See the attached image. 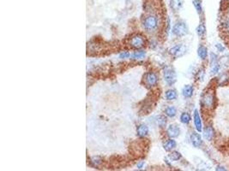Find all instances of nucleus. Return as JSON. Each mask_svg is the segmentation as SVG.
Listing matches in <instances>:
<instances>
[{
	"instance_id": "obj_2",
	"label": "nucleus",
	"mask_w": 229,
	"mask_h": 171,
	"mask_svg": "<svg viewBox=\"0 0 229 171\" xmlns=\"http://www.w3.org/2000/svg\"><path fill=\"white\" fill-rule=\"evenodd\" d=\"M173 34L178 37H182L188 34V27L183 21H179L175 24L173 27Z\"/></svg>"
},
{
	"instance_id": "obj_25",
	"label": "nucleus",
	"mask_w": 229,
	"mask_h": 171,
	"mask_svg": "<svg viewBox=\"0 0 229 171\" xmlns=\"http://www.w3.org/2000/svg\"><path fill=\"white\" fill-rule=\"evenodd\" d=\"M219 81L221 83V85H224L226 83H227L229 81V75L227 73H225L220 76L219 78Z\"/></svg>"
},
{
	"instance_id": "obj_7",
	"label": "nucleus",
	"mask_w": 229,
	"mask_h": 171,
	"mask_svg": "<svg viewBox=\"0 0 229 171\" xmlns=\"http://www.w3.org/2000/svg\"><path fill=\"white\" fill-rule=\"evenodd\" d=\"M157 81H158V78H157L156 75L155 73H152V72H149V73H147L144 76V81H145V84L147 86H154L156 85Z\"/></svg>"
},
{
	"instance_id": "obj_28",
	"label": "nucleus",
	"mask_w": 229,
	"mask_h": 171,
	"mask_svg": "<svg viewBox=\"0 0 229 171\" xmlns=\"http://www.w3.org/2000/svg\"><path fill=\"white\" fill-rule=\"evenodd\" d=\"M220 69H221V66H220L219 63H216V64L215 65H212L210 72H211L212 75H215V74H217V73L220 71Z\"/></svg>"
},
{
	"instance_id": "obj_27",
	"label": "nucleus",
	"mask_w": 229,
	"mask_h": 171,
	"mask_svg": "<svg viewBox=\"0 0 229 171\" xmlns=\"http://www.w3.org/2000/svg\"><path fill=\"white\" fill-rule=\"evenodd\" d=\"M218 63V57L217 55L215 53H211L210 54V65H215Z\"/></svg>"
},
{
	"instance_id": "obj_1",
	"label": "nucleus",
	"mask_w": 229,
	"mask_h": 171,
	"mask_svg": "<svg viewBox=\"0 0 229 171\" xmlns=\"http://www.w3.org/2000/svg\"><path fill=\"white\" fill-rule=\"evenodd\" d=\"M216 98L215 88H208L203 92L201 98V104L203 109L206 110H212L215 109Z\"/></svg>"
},
{
	"instance_id": "obj_32",
	"label": "nucleus",
	"mask_w": 229,
	"mask_h": 171,
	"mask_svg": "<svg viewBox=\"0 0 229 171\" xmlns=\"http://www.w3.org/2000/svg\"><path fill=\"white\" fill-rule=\"evenodd\" d=\"M222 5H224V4H227V5H228L229 4V0H222Z\"/></svg>"
},
{
	"instance_id": "obj_21",
	"label": "nucleus",
	"mask_w": 229,
	"mask_h": 171,
	"mask_svg": "<svg viewBox=\"0 0 229 171\" xmlns=\"http://www.w3.org/2000/svg\"><path fill=\"white\" fill-rule=\"evenodd\" d=\"M168 157L171 161H178L181 158V154L179 151H172L168 155Z\"/></svg>"
},
{
	"instance_id": "obj_15",
	"label": "nucleus",
	"mask_w": 229,
	"mask_h": 171,
	"mask_svg": "<svg viewBox=\"0 0 229 171\" xmlns=\"http://www.w3.org/2000/svg\"><path fill=\"white\" fill-rule=\"evenodd\" d=\"M198 57L203 59V60H205L207 57H208V49L206 46L204 45H201L200 47L198 48Z\"/></svg>"
},
{
	"instance_id": "obj_30",
	"label": "nucleus",
	"mask_w": 229,
	"mask_h": 171,
	"mask_svg": "<svg viewBox=\"0 0 229 171\" xmlns=\"http://www.w3.org/2000/svg\"><path fill=\"white\" fill-rule=\"evenodd\" d=\"M130 56H131V54L129 53L128 51H124V52L120 53V55H119V58H129Z\"/></svg>"
},
{
	"instance_id": "obj_4",
	"label": "nucleus",
	"mask_w": 229,
	"mask_h": 171,
	"mask_svg": "<svg viewBox=\"0 0 229 171\" xmlns=\"http://www.w3.org/2000/svg\"><path fill=\"white\" fill-rule=\"evenodd\" d=\"M176 73L173 68H167L164 71V80L168 85H173L176 81Z\"/></svg>"
},
{
	"instance_id": "obj_6",
	"label": "nucleus",
	"mask_w": 229,
	"mask_h": 171,
	"mask_svg": "<svg viewBox=\"0 0 229 171\" xmlns=\"http://www.w3.org/2000/svg\"><path fill=\"white\" fill-rule=\"evenodd\" d=\"M144 44H145L144 38L142 37V35H140V34L134 35L130 40V44L131 45L132 47L136 48V49H139V48L142 47L144 45Z\"/></svg>"
},
{
	"instance_id": "obj_20",
	"label": "nucleus",
	"mask_w": 229,
	"mask_h": 171,
	"mask_svg": "<svg viewBox=\"0 0 229 171\" xmlns=\"http://www.w3.org/2000/svg\"><path fill=\"white\" fill-rule=\"evenodd\" d=\"M145 51H135L133 54L131 55V58L132 59H136V60H137V59H142V58L145 57Z\"/></svg>"
},
{
	"instance_id": "obj_9",
	"label": "nucleus",
	"mask_w": 229,
	"mask_h": 171,
	"mask_svg": "<svg viewBox=\"0 0 229 171\" xmlns=\"http://www.w3.org/2000/svg\"><path fill=\"white\" fill-rule=\"evenodd\" d=\"M215 135V131L214 129V127L212 126H207L203 130V137L206 140L208 141H212L214 140Z\"/></svg>"
},
{
	"instance_id": "obj_18",
	"label": "nucleus",
	"mask_w": 229,
	"mask_h": 171,
	"mask_svg": "<svg viewBox=\"0 0 229 171\" xmlns=\"http://www.w3.org/2000/svg\"><path fill=\"white\" fill-rule=\"evenodd\" d=\"M165 113L169 117H174L177 114V109L174 106H169V107H167V109H165Z\"/></svg>"
},
{
	"instance_id": "obj_11",
	"label": "nucleus",
	"mask_w": 229,
	"mask_h": 171,
	"mask_svg": "<svg viewBox=\"0 0 229 171\" xmlns=\"http://www.w3.org/2000/svg\"><path fill=\"white\" fill-rule=\"evenodd\" d=\"M191 144L193 145V146L197 147V148L201 146L202 143H203L201 135L199 133H196V132H193L191 134Z\"/></svg>"
},
{
	"instance_id": "obj_8",
	"label": "nucleus",
	"mask_w": 229,
	"mask_h": 171,
	"mask_svg": "<svg viewBox=\"0 0 229 171\" xmlns=\"http://www.w3.org/2000/svg\"><path fill=\"white\" fill-rule=\"evenodd\" d=\"M193 121H194V125L196 129L198 132L201 133L203 131V123H202L201 116L199 115L198 109L194 110V115H193Z\"/></svg>"
},
{
	"instance_id": "obj_10",
	"label": "nucleus",
	"mask_w": 229,
	"mask_h": 171,
	"mask_svg": "<svg viewBox=\"0 0 229 171\" xmlns=\"http://www.w3.org/2000/svg\"><path fill=\"white\" fill-rule=\"evenodd\" d=\"M167 133L168 136L170 138H176L179 135L180 133V129L179 127L177 126V125H174V124H172L170 126L167 127Z\"/></svg>"
},
{
	"instance_id": "obj_26",
	"label": "nucleus",
	"mask_w": 229,
	"mask_h": 171,
	"mask_svg": "<svg viewBox=\"0 0 229 171\" xmlns=\"http://www.w3.org/2000/svg\"><path fill=\"white\" fill-rule=\"evenodd\" d=\"M204 75H205L204 69H203V68H200V69L198 70V74H197L196 78H197V80H198V81H203V79L204 78Z\"/></svg>"
},
{
	"instance_id": "obj_5",
	"label": "nucleus",
	"mask_w": 229,
	"mask_h": 171,
	"mask_svg": "<svg viewBox=\"0 0 229 171\" xmlns=\"http://www.w3.org/2000/svg\"><path fill=\"white\" fill-rule=\"evenodd\" d=\"M185 52H186V47L182 44H176L175 46L172 47L169 50V53L175 58H179L181 56H183Z\"/></svg>"
},
{
	"instance_id": "obj_12",
	"label": "nucleus",
	"mask_w": 229,
	"mask_h": 171,
	"mask_svg": "<svg viewBox=\"0 0 229 171\" xmlns=\"http://www.w3.org/2000/svg\"><path fill=\"white\" fill-rule=\"evenodd\" d=\"M193 92H194V88L191 85H186L184 86L182 90V94L184 98H191V96L193 95Z\"/></svg>"
},
{
	"instance_id": "obj_13",
	"label": "nucleus",
	"mask_w": 229,
	"mask_h": 171,
	"mask_svg": "<svg viewBox=\"0 0 229 171\" xmlns=\"http://www.w3.org/2000/svg\"><path fill=\"white\" fill-rule=\"evenodd\" d=\"M177 146V143H176V141L173 139H170V140H167L163 145V147L165 150H167V151H170L172 150L173 149H174L175 147Z\"/></svg>"
},
{
	"instance_id": "obj_31",
	"label": "nucleus",
	"mask_w": 229,
	"mask_h": 171,
	"mask_svg": "<svg viewBox=\"0 0 229 171\" xmlns=\"http://www.w3.org/2000/svg\"><path fill=\"white\" fill-rule=\"evenodd\" d=\"M215 170H217V171H219V170H227V169H225V168L223 167V166H220V165H219V166H217V167L215 168Z\"/></svg>"
},
{
	"instance_id": "obj_19",
	"label": "nucleus",
	"mask_w": 229,
	"mask_h": 171,
	"mask_svg": "<svg viewBox=\"0 0 229 171\" xmlns=\"http://www.w3.org/2000/svg\"><path fill=\"white\" fill-rule=\"evenodd\" d=\"M191 120V117L190 116V114L187 112H183L180 116V122L184 124H188L190 123Z\"/></svg>"
},
{
	"instance_id": "obj_29",
	"label": "nucleus",
	"mask_w": 229,
	"mask_h": 171,
	"mask_svg": "<svg viewBox=\"0 0 229 171\" xmlns=\"http://www.w3.org/2000/svg\"><path fill=\"white\" fill-rule=\"evenodd\" d=\"M215 48H216L217 51H220V52H223V51H225V47H224V45L222 44H215Z\"/></svg>"
},
{
	"instance_id": "obj_33",
	"label": "nucleus",
	"mask_w": 229,
	"mask_h": 171,
	"mask_svg": "<svg viewBox=\"0 0 229 171\" xmlns=\"http://www.w3.org/2000/svg\"><path fill=\"white\" fill-rule=\"evenodd\" d=\"M143 164H144V163H143V162H141V163H139V164H137V168H138V169H142V166H143Z\"/></svg>"
},
{
	"instance_id": "obj_16",
	"label": "nucleus",
	"mask_w": 229,
	"mask_h": 171,
	"mask_svg": "<svg viewBox=\"0 0 229 171\" xmlns=\"http://www.w3.org/2000/svg\"><path fill=\"white\" fill-rule=\"evenodd\" d=\"M170 6L173 10L178 11L183 6V0H171Z\"/></svg>"
},
{
	"instance_id": "obj_17",
	"label": "nucleus",
	"mask_w": 229,
	"mask_h": 171,
	"mask_svg": "<svg viewBox=\"0 0 229 171\" xmlns=\"http://www.w3.org/2000/svg\"><path fill=\"white\" fill-rule=\"evenodd\" d=\"M177 98V92L174 90V89H170V90H167L166 92V99L167 100H174Z\"/></svg>"
},
{
	"instance_id": "obj_14",
	"label": "nucleus",
	"mask_w": 229,
	"mask_h": 171,
	"mask_svg": "<svg viewBox=\"0 0 229 171\" xmlns=\"http://www.w3.org/2000/svg\"><path fill=\"white\" fill-rule=\"evenodd\" d=\"M136 132H137V135L139 137H145L149 133V128L145 124H141L137 127Z\"/></svg>"
},
{
	"instance_id": "obj_3",
	"label": "nucleus",
	"mask_w": 229,
	"mask_h": 171,
	"mask_svg": "<svg viewBox=\"0 0 229 171\" xmlns=\"http://www.w3.org/2000/svg\"><path fill=\"white\" fill-rule=\"evenodd\" d=\"M158 25V20H157L156 16H149L145 18V20L143 21V26L146 30L151 31L155 29Z\"/></svg>"
},
{
	"instance_id": "obj_24",
	"label": "nucleus",
	"mask_w": 229,
	"mask_h": 171,
	"mask_svg": "<svg viewBox=\"0 0 229 171\" xmlns=\"http://www.w3.org/2000/svg\"><path fill=\"white\" fill-rule=\"evenodd\" d=\"M156 122L159 126L161 127H163L166 126V124H167V118H166L164 116H160L157 117Z\"/></svg>"
},
{
	"instance_id": "obj_22",
	"label": "nucleus",
	"mask_w": 229,
	"mask_h": 171,
	"mask_svg": "<svg viewBox=\"0 0 229 171\" xmlns=\"http://www.w3.org/2000/svg\"><path fill=\"white\" fill-rule=\"evenodd\" d=\"M193 5H194L195 9L198 11V14H201L203 12L201 0H193Z\"/></svg>"
},
{
	"instance_id": "obj_23",
	"label": "nucleus",
	"mask_w": 229,
	"mask_h": 171,
	"mask_svg": "<svg viewBox=\"0 0 229 171\" xmlns=\"http://www.w3.org/2000/svg\"><path fill=\"white\" fill-rule=\"evenodd\" d=\"M197 33H198L199 37H203V35L206 33V27H205L204 24H200L197 28Z\"/></svg>"
}]
</instances>
